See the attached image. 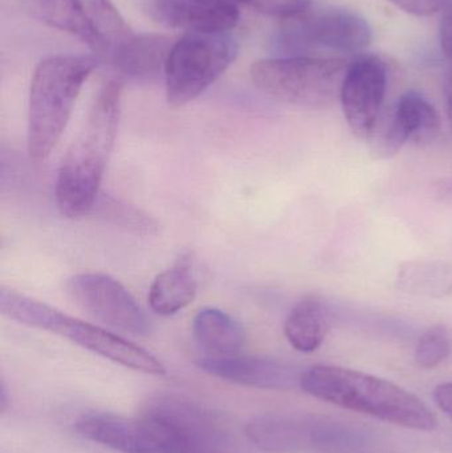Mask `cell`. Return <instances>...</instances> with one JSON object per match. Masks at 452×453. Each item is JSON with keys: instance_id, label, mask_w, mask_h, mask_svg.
Instances as JSON below:
<instances>
[{"instance_id": "obj_1", "label": "cell", "mask_w": 452, "mask_h": 453, "mask_svg": "<svg viewBox=\"0 0 452 453\" xmlns=\"http://www.w3.org/2000/svg\"><path fill=\"white\" fill-rule=\"evenodd\" d=\"M119 119L121 84L109 81L98 92L84 129L58 167L55 199L63 217L79 219L95 210L119 134Z\"/></svg>"}, {"instance_id": "obj_2", "label": "cell", "mask_w": 452, "mask_h": 453, "mask_svg": "<svg viewBox=\"0 0 452 453\" xmlns=\"http://www.w3.org/2000/svg\"><path fill=\"white\" fill-rule=\"evenodd\" d=\"M299 388L326 403L409 430L432 433L438 427L434 412L418 396L357 370L316 365L302 372Z\"/></svg>"}, {"instance_id": "obj_3", "label": "cell", "mask_w": 452, "mask_h": 453, "mask_svg": "<svg viewBox=\"0 0 452 453\" xmlns=\"http://www.w3.org/2000/svg\"><path fill=\"white\" fill-rule=\"evenodd\" d=\"M96 55H55L40 61L29 87L27 149L34 161H45L71 119L80 92L97 68Z\"/></svg>"}, {"instance_id": "obj_4", "label": "cell", "mask_w": 452, "mask_h": 453, "mask_svg": "<svg viewBox=\"0 0 452 453\" xmlns=\"http://www.w3.org/2000/svg\"><path fill=\"white\" fill-rule=\"evenodd\" d=\"M0 311L19 324L60 335L127 369L158 377L166 374L164 364L141 346L10 288L0 289Z\"/></svg>"}, {"instance_id": "obj_5", "label": "cell", "mask_w": 452, "mask_h": 453, "mask_svg": "<svg viewBox=\"0 0 452 453\" xmlns=\"http://www.w3.org/2000/svg\"><path fill=\"white\" fill-rule=\"evenodd\" d=\"M246 435L268 453H336L366 446V428L318 414H264L249 420Z\"/></svg>"}, {"instance_id": "obj_6", "label": "cell", "mask_w": 452, "mask_h": 453, "mask_svg": "<svg viewBox=\"0 0 452 453\" xmlns=\"http://www.w3.org/2000/svg\"><path fill=\"white\" fill-rule=\"evenodd\" d=\"M349 64L344 58L279 56L255 61L252 84L270 97L300 108L321 109L341 95Z\"/></svg>"}, {"instance_id": "obj_7", "label": "cell", "mask_w": 452, "mask_h": 453, "mask_svg": "<svg viewBox=\"0 0 452 453\" xmlns=\"http://www.w3.org/2000/svg\"><path fill=\"white\" fill-rule=\"evenodd\" d=\"M238 42L228 32H186L174 42L165 85L172 106H183L203 95L238 58Z\"/></svg>"}, {"instance_id": "obj_8", "label": "cell", "mask_w": 452, "mask_h": 453, "mask_svg": "<svg viewBox=\"0 0 452 453\" xmlns=\"http://www.w3.org/2000/svg\"><path fill=\"white\" fill-rule=\"evenodd\" d=\"M372 28L363 16L342 8H315L281 23L273 47L280 56H305L312 48L357 52L372 42Z\"/></svg>"}, {"instance_id": "obj_9", "label": "cell", "mask_w": 452, "mask_h": 453, "mask_svg": "<svg viewBox=\"0 0 452 453\" xmlns=\"http://www.w3.org/2000/svg\"><path fill=\"white\" fill-rule=\"evenodd\" d=\"M37 16L50 27L79 37L100 60H111L132 35L111 0H32Z\"/></svg>"}, {"instance_id": "obj_10", "label": "cell", "mask_w": 452, "mask_h": 453, "mask_svg": "<svg viewBox=\"0 0 452 453\" xmlns=\"http://www.w3.org/2000/svg\"><path fill=\"white\" fill-rule=\"evenodd\" d=\"M76 431L87 441L119 453H188L174 427L150 412L141 418L84 415L77 420Z\"/></svg>"}, {"instance_id": "obj_11", "label": "cell", "mask_w": 452, "mask_h": 453, "mask_svg": "<svg viewBox=\"0 0 452 453\" xmlns=\"http://www.w3.org/2000/svg\"><path fill=\"white\" fill-rule=\"evenodd\" d=\"M65 289L80 309L105 326L133 337H148L153 332L150 319L132 293L109 274H74L66 280Z\"/></svg>"}, {"instance_id": "obj_12", "label": "cell", "mask_w": 452, "mask_h": 453, "mask_svg": "<svg viewBox=\"0 0 452 453\" xmlns=\"http://www.w3.org/2000/svg\"><path fill=\"white\" fill-rule=\"evenodd\" d=\"M387 89V64L379 56H361L349 64L340 100L345 119L358 138L371 137L382 116Z\"/></svg>"}, {"instance_id": "obj_13", "label": "cell", "mask_w": 452, "mask_h": 453, "mask_svg": "<svg viewBox=\"0 0 452 453\" xmlns=\"http://www.w3.org/2000/svg\"><path fill=\"white\" fill-rule=\"evenodd\" d=\"M146 412L161 418L180 434L188 453H228L231 433L222 418L183 396L167 394L149 403Z\"/></svg>"}, {"instance_id": "obj_14", "label": "cell", "mask_w": 452, "mask_h": 453, "mask_svg": "<svg viewBox=\"0 0 452 453\" xmlns=\"http://www.w3.org/2000/svg\"><path fill=\"white\" fill-rule=\"evenodd\" d=\"M239 0H149L159 23L186 32H228L241 19Z\"/></svg>"}, {"instance_id": "obj_15", "label": "cell", "mask_w": 452, "mask_h": 453, "mask_svg": "<svg viewBox=\"0 0 452 453\" xmlns=\"http://www.w3.org/2000/svg\"><path fill=\"white\" fill-rule=\"evenodd\" d=\"M198 366L207 374L235 385L260 390L286 391L300 386L302 374L294 367L263 357H204Z\"/></svg>"}, {"instance_id": "obj_16", "label": "cell", "mask_w": 452, "mask_h": 453, "mask_svg": "<svg viewBox=\"0 0 452 453\" xmlns=\"http://www.w3.org/2000/svg\"><path fill=\"white\" fill-rule=\"evenodd\" d=\"M201 271L191 250L180 253L172 266L165 269L151 282L149 303L159 316L170 317L188 308L199 292Z\"/></svg>"}, {"instance_id": "obj_17", "label": "cell", "mask_w": 452, "mask_h": 453, "mask_svg": "<svg viewBox=\"0 0 452 453\" xmlns=\"http://www.w3.org/2000/svg\"><path fill=\"white\" fill-rule=\"evenodd\" d=\"M174 42L158 34L130 35L111 56L109 63L124 76L151 80L165 74Z\"/></svg>"}, {"instance_id": "obj_18", "label": "cell", "mask_w": 452, "mask_h": 453, "mask_svg": "<svg viewBox=\"0 0 452 453\" xmlns=\"http://www.w3.org/2000/svg\"><path fill=\"white\" fill-rule=\"evenodd\" d=\"M193 334L209 357L238 356L246 345L243 326L227 311L203 308L193 319Z\"/></svg>"}, {"instance_id": "obj_19", "label": "cell", "mask_w": 452, "mask_h": 453, "mask_svg": "<svg viewBox=\"0 0 452 453\" xmlns=\"http://www.w3.org/2000/svg\"><path fill=\"white\" fill-rule=\"evenodd\" d=\"M331 327V313L320 298L307 297L297 303L284 324V334L300 353H313L323 345Z\"/></svg>"}, {"instance_id": "obj_20", "label": "cell", "mask_w": 452, "mask_h": 453, "mask_svg": "<svg viewBox=\"0 0 452 453\" xmlns=\"http://www.w3.org/2000/svg\"><path fill=\"white\" fill-rule=\"evenodd\" d=\"M397 284L403 292L427 298L452 300V263L410 261L398 269Z\"/></svg>"}, {"instance_id": "obj_21", "label": "cell", "mask_w": 452, "mask_h": 453, "mask_svg": "<svg viewBox=\"0 0 452 453\" xmlns=\"http://www.w3.org/2000/svg\"><path fill=\"white\" fill-rule=\"evenodd\" d=\"M392 113L409 140L430 142L440 132L441 119L438 111L419 93H405Z\"/></svg>"}, {"instance_id": "obj_22", "label": "cell", "mask_w": 452, "mask_h": 453, "mask_svg": "<svg viewBox=\"0 0 452 453\" xmlns=\"http://www.w3.org/2000/svg\"><path fill=\"white\" fill-rule=\"evenodd\" d=\"M96 210H98L101 217H105L114 225L126 226V228L134 229L135 232L151 234H156L158 228L156 220L151 219L148 214L111 196H100L93 211Z\"/></svg>"}, {"instance_id": "obj_23", "label": "cell", "mask_w": 452, "mask_h": 453, "mask_svg": "<svg viewBox=\"0 0 452 453\" xmlns=\"http://www.w3.org/2000/svg\"><path fill=\"white\" fill-rule=\"evenodd\" d=\"M451 348L450 329L446 325H434L419 338L414 358L422 369H434L448 358Z\"/></svg>"}, {"instance_id": "obj_24", "label": "cell", "mask_w": 452, "mask_h": 453, "mask_svg": "<svg viewBox=\"0 0 452 453\" xmlns=\"http://www.w3.org/2000/svg\"><path fill=\"white\" fill-rule=\"evenodd\" d=\"M257 12L286 20L312 7V0H239Z\"/></svg>"}, {"instance_id": "obj_25", "label": "cell", "mask_w": 452, "mask_h": 453, "mask_svg": "<svg viewBox=\"0 0 452 453\" xmlns=\"http://www.w3.org/2000/svg\"><path fill=\"white\" fill-rule=\"evenodd\" d=\"M389 2L405 12L425 18L442 11L448 0H389Z\"/></svg>"}, {"instance_id": "obj_26", "label": "cell", "mask_w": 452, "mask_h": 453, "mask_svg": "<svg viewBox=\"0 0 452 453\" xmlns=\"http://www.w3.org/2000/svg\"><path fill=\"white\" fill-rule=\"evenodd\" d=\"M441 47L446 58L452 60V0H448L442 10L440 27Z\"/></svg>"}, {"instance_id": "obj_27", "label": "cell", "mask_w": 452, "mask_h": 453, "mask_svg": "<svg viewBox=\"0 0 452 453\" xmlns=\"http://www.w3.org/2000/svg\"><path fill=\"white\" fill-rule=\"evenodd\" d=\"M434 401L437 406L452 419V382L441 383L435 388Z\"/></svg>"}, {"instance_id": "obj_28", "label": "cell", "mask_w": 452, "mask_h": 453, "mask_svg": "<svg viewBox=\"0 0 452 453\" xmlns=\"http://www.w3.org/2000/svg\"><path fill=\"white\" fill-rule=\"evenodd\" d=\"M434 194L440 201L452 204V177L437 180L434 183Z\"/></svg>"}, {"instance_id": "obj_29", "label": "cell", "mask_w": 452, "mask_h": 453, "mask_svg": "<svg viewBox=\"0 0 452 453\" xmlns=\"http://www.w3.org/2000/svg\"><path fill=\"white\" fill-rule=\"evenodd\" d=\"M445 103L446 111H448V121L452 129V66L446 76L445 81Z\"/></svg>"}]
</instances>
